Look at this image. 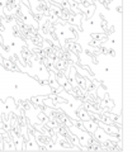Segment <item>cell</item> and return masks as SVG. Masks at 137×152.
Listing matches in <instances>:
<instances>
[{
    "label": "cell",
    "mask_w": 137,
    "mask_h": 152,
    "mask_svg": "<svg viewBox=\"0 0 137 152\" xmlns=\"http://www.w3.org/2000/svg\"><path fill=\"white\" fill-rule=\"evenodd\" d=\"M102 43L103 42L100 41V39H98V38H94V39H92L90 42H89V46H92V47H100L102 46Z\"/></svg>",
    "instance_id": "4"
},
{
    "label": "cell",
    "mask_w": 137,
    "mask_h": 152,
    "mask_svg": "<svg viewBox=\"0 0 137 152\" xmlns=\"http://www.w3.org/2000/svg\"><path fill=\"white\" fill-rule=\"evenodd\" d=\"M117 12L121 13V12H122V8H121V7H117Z\"/></svg>",
    "instance_id": "6"
},
{
    "label": "cell",
    "mask_w": 137,
    "mask_h": 152,
    "mask_svg": "<svg viewBox=\"0 0 137 152\" xmlns=\"http://www.w3.org/2000/svg\"><path fill=\"white\" fill-rule=\"evenodd\" d=\"M66 50H69L70 52H74V53H76V55H79L80 52L83 51L78 42H75L73 39H67V41H66Z\"/></svg>",
    "instance_id": "1"
},
{
    "label": "cell",
    "mask_w": 137,
    "mask_h": 152,
    "mask_svg": "<svg viewBox=\"0 0 137 152\" xmlns=\"http://www.w3.org/2000/svg\"><path fill=\"white\" fill-rule=\"evenodd\" d=\"M109 127L105 128V133L107 134H111V136H119V129H118L117 127H113L112 124H108Z\"/></svg>",
    "instance_id": "3"
},
{
    "label": "cell",
    "mask_w": 137,
    "mask_h": 152,
    "mask_svg": "<svg viewBox=\"0 0 137 152\" xmlns=\"http://www.w3.org/2000/svg\"><path fill=\"white\" fill-rule=\"evenodd\" d=\"M76 115L79 117L80 121H89L90 119V113H89L88 109H84V108H80L76 110Z\"/></svg>",
    "instance_id": "2"
},
{
    "label": "cell",
    "mask_w": 137,
    "mask_h": 152,
    "mask_svg": "<svg viewBox=\"0 0 137 152\" xmlns=\"http://www.w3.org/2000/svg\"><path fill=\"white\" fill-rule=\"evenodd\" d=\"M99 1H100L102 4H104V5L108 8V7H109V3L112 1V0H99Z\"/></svg>",
    "instance_id": "5"
}]
</instances>
